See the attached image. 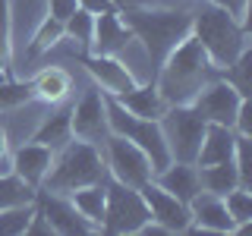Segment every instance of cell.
I'll return each instance as SVG.
<instances>
[{"label": "cell", "instance_id": "5bb4252c", "mask_svg": "<svg viewBox=\"0 0 252 236\" xmlns=\"http://www.w3.org/2000/svg\"><path fill=\"white\" fill-rule=\"evenodd\" d=\"M51 161H54V151L47 145H38V142L19 145L16 154H13V173L22 179V183H29L35 189L44 179V173L51 170Z\"/></svg>", "mask_w": 252, "mask_h": 236}, {"label": "cell", "instance_id": "ac0fdd59", "mask_svg": "<svg viewBox=\"0 0 252 236\" xmlns=\"http://www.w3.org/2000/svg\"><path fill=\"white\" fill-rule=\"evenodd\" d=\"M85 66H89V73L98 79L101 85L110 91V94H120V91H126V88H132V73L123 66V63H117L114 57H89L85 60Z\"/></svg>", "mask_w": 252, "mask_h": 236}, {"label": "cell", "instance_id": "e575fe53", "mask_svg": "<svg viewBox=\"0 0 252 236\" xmlns=\"http://www.w3.org/2000/svg\"><path fill=\"white\" fill-rule=\"evenodd\" d=\"M0 82H6V79H3V73H0Z\"/></svg>", "mask_w": 252, "mask_h": 236}, {"label": "cell", "instance_id": "83f0119b", "mask_svg": "<svg viewBox=\"0 0 252 236\" xmlns=\"http://www.w3.org/2000/svg\"><path fill=\"white\" fill-rule=\"evenodd\" d=\"M60 35H63V22L51 16V19L41 26V31H38V38H35V51H47V47H54L60 41Z\"/></svg>", "mask_w": 252, "mask_h": 236}, {"label": "cell", "instance_id": "8fae6325", "mask_svg": "<svg viewBox=\"0 0 252 236\" xmlns=\"http://www.w3.org/2000/svg\"><path fill=\"white\" fill-rule=\"evenodd\" d=\"M69 126L82 142H98L107 132V117H104V98L98 88L85 91V98L69 110Z\"/></svg>", "mask_w": 252, "mask_h": 236}, {"label": "cell", "instance_id": "3957f363", "mask_svg": "<svg viewBox=\"0 0 252 236\" xmlns=\"http://www.w3.org/2000/svg\"><path fill=\"white\" fill-rule=\"evenodd\" d=\"M123 22L132 35L142 38L148 47V57L155 63H164V57L192 31V16L183 10H123Z\"/></svg>", "mask_w": 252, "mask_h": 236}, {"label": "cell", "instance_id": "e0dca14e", "mask_svg": "<svg viewBox=\"0 0 252 236\" xmlns=\"http://www.w3.org/2000/svg\"><path fill=\"white\" fill-rule=\"evenodd\" d=\"M117 101L129 110V114L142 117V120H161V114L167 110V101L161 98V91H158V85H132V88H126L117 94Z\"/></svg>", "mask_w": 252, "mask_h": 236}, {"label": "cell", "instance_id": "277c9868", "mask_svg": "<svg viewBox=\"0 0 252 236\" xmlns=\"http://www.w3.org/2000/svg\"><path fill=\"white\" fill-rule=\"evenodd\" d=\"M54 170L44 173V189L57 195H69L82 186L101 183L104 170H101V157L94 151L92 142H66L57 161H51Z\"/></svg>", "mask_w": 252, "mask_h": 236}, {"label": "cell", "instance_id": "4fadbf2b", "mask_svg": "<svg viewBox=\"0 0 252 236\" xmlns=\"http://www.w3.org/2000/svg\"><path fill=\"white\" fill-rule=\"evenodd\" d=\"M129 41H132V31L126 29V22L120 16H114L110 10L94 16V35H92V44H89V47H94V54L110 57V54L123 51Z\"/></svg>", "mask_w": 252, "mask_h": 236}, {"label": "cell", "instance_id": "7402d4cb", "mask_svg": "<svg viewBox=\"0 0 252 236\" xmlns=\"http://www.w3.org/2000/svg\"><path fill=\"white\" fill-rule=\"evenodd\" d=\"M26 202H35V189L29 183H22L19 177L0 173V211L13 208V205H26Z\"/></svg>", "mask_w": 252, "mask_h": 236}, {"label": "cell", "instance_id": "ba28073f", "mask_svg": "<svg viewBox=\"0 0 252 236\" xmlns=\"http://www.w3.org/2000/svg\"><path fill=\"white\" fill-rule=\"evenodd\" d=\"M139 192H142V199H145L148 217H152L155 224H161L167 233H183V230H189L192 214H189V205L186 202H180L177 195H170L167 189H161L158 183H152V179H148Z\"/></svg>", "mask_w": 252, "mask_h": 236}, {"label": "cell", "instance_id": "30bf717a", "mask_svg": "<svg viewBox=\"0 0 252 236\" xmlns=\"http://www.w3.org/2000/svg\"><path fill=\"white\" fill-rule=\"evenodd\" d=\"M38 214H41L47 224H51V230L54 233H66V236H73V233H89V230H94V224L89 217H82L79 214V208L73 202H66L63 195H57V192H44L38 195Z\"/></svg>", "mask_w": 252, "mask_h": 236}, {"label": "cell", "instance_id": "4316f807", "mask_svg": "<svg viewBox=\"0 0 252 236\" xmlns=\"http://www.w3.org/2000/svg\"><path fill=\"white\" fill-rule=\"evenodd\" d=\"M249 63H252L249 51H243L240 57H236L230 66H227V73H224V82H230L233 88L243 94V98H249V88H252V85H249V69H252Z\"/></svg>", "mask_w": 252, "mask_h": 236}, {"label": "cell", "instance_id": "8992f818", "mask_svg": "<svg viewBox=\"0 0 252 236\" xmlns=\"http://www.w3.org/2000/svg\"><path fill=\"white\" fill-rule=\"evenodd\" d=\"M148 205L139 189L126 183H107L104 186V217L101 224L110 233H139L142 224H148Z\"/></svg>", "mask_w": 252, "mask_h": 236}, {"label": "cell", "instance_id": "d4e9b609", "mask_svg": "<svg viewBox=\"0 0 252 236\" xmlns=\"http://www.w3.org/2000/svg\"><path fill=\"white\" fill-rule=\"evenodd\" d=\"M63 35L73 38V41H79L82 47H89L92 35H94V16L89 10H82V6H76V13L63 22Z\"/></svg>", "mask_w": 252, "mask_h": 236}, {"label": "cell", "instance_id": "d6a6232c", "mask_svg": "<svg viewBox=\"0 0 252 236\" xmlns=\"http://www.w3.org/2000/svg\"><path fill=\"white\" fill-rule=\"evenodd\" d=\"M3 154H6V132L0 129V173H10V170H13V164L6 161Z\"/></svg>", "mask_w": 252, "mask_h": 236}, {"label": "cell", "instance_id": "836d02e7", "mask_svg": "<svg viewBox=\"0 0 252 236\" xmlns=\"http://www.w3.org/2000/svg\"><path fill=\"white\" fill-rule=\"evenodd\" d=\"M114 6H120V10H136V6H145L148 0H110Z\"/></svg>", "mask_w": 252, "mask_h": 236}, {"label": "cell", "instance_id": "d6986e66", "mask_svg": "<svg viewBox=\"0 0 252 236\" xmlns=\"http://www.w3.org/2000/svg\"><path fill=\"white\" fill-rule=\"evenodd\" d=\"M199 183H202L205 192L220 195V199H224L230 189L240 186V173H236V164H233V161L208 164V167H202V173H199Z\"/></svg>", "mask_w": 252, "mask_h": 236}, {"label": "cell", "instance_id": "52a82bcc", "mask_svg": "<svg viewBox=\"0 0 252 236\" xmlns=\"http://www.w3.org/2000/svg\"><path fill=\"white\" fill-rule=\"evenodd\" d=\"M104 145H107L110 173H114L117 183L142 189L148 179H152V164H148V157H145V151H142L139 145H132V142L123 139V136H110Z\"/></svg>", "mask_w": 252, "mask_h": 236}, {"label": "cell", "instance_id": "6da1fadb", "mask_svg": "<svg viewBox=\"0 0 252 236\" xmlns=\"http://www.w3.org/2000/svg\"><path fill=\"white\" fill-rule=\"evenodd\" d=\"M211 66L205 47L199 44L195 35H186L173 51L164 57L161 79H158V91L167 104H192V98L199 94L211 79Z\"/></svg>", "mask_w": 252, "mask_h": 236}, {"label": "cell", "instance_id": "1f68e13d", "mask_svg": "<svg viewBox=\"0 0 252 236\" xmlns=\"http://www.w3.org/2000/svg\"><path fill=\"white\" fill-rule=\"evenodd\" d=\"M211 3H218V6H224V10H230L233 16H240L243 6H246V0H211Z\"/></svg>", "mask_w": 252, "mask_h": 236}, {"label": "cell", "instance_id": "f546056e", "mask_svg": "<svg viewBox=\"0 0 252 236\" xmlns=\"http://www.w3.org/2000/svg\"><path fill=\"white\" fill-rule=\"evenodd\" d=\"M76 0H51V16H54V19H60V22H66L69 19V16H73L76 13Z\"/></svg>", "mask_w": 252, "mask_h": 236}, {"label": "cell", "instance_id": "44dd1931", "mask_svg": "<svg viewBox=\"0 0 252 236\" xmlns=\"http://www.w3.org/2000/svg\"><path fill=\"white\" fill-rule=\"evenodd\" d=\"M69 195H73V205L79 208V214L89 217L92 224H101V217H104V183L82 186Z\"/></svg>", "mask_w": 252, "mask_h": 236}, {"label": "cell", "instance_id": "7a4b0ae2", "mask_svg": "<svg viewBox=\"0 0 252 236\" xmlns=\"http://www.w3.org/2000/svg\"><path fill=\"white\" fill-rule=\"evenodd\" d=\"M192 31L215 66H230L246 51V35H243V26L236 22V16L224 6L211 3V0H202L195 6Z\"/></svg>", "mask_w": 252, "mask_h": 236}, {"label": "cell", "instance_id": "2e32d148", "mask_svg": "<svg viewBox=\"0 0 252 236\" xmlns=\"http://www.w3.org/2000/svg\"><path fill=\"white\" fill-rule=\"evenodd\" d=\"M158 186L167 189L170 195H177V199L186 202V205H189V199H192L195 192H202L195 164H183V161H170L164 170H158Z\"/></svg>", "mask_w": 252, "mask_h": 236}, {"label": "cell", "instance_id": "5b68a950", "mask_svg": "<svg viewBox=\"0 0 252 236\" xmlns=\"http://www.w3.org/2000/svg\"><path fill=\"white\" fill-rule=\"evenodd\" d=\"M161 132L164 142H167L170 161H183V164H195V154H199L202 136H205V123L199 117V110L192 104H170L161 114Z\"/></svg>", "mask_w": 252, "mask_h": 236}, {"label": "cell", "instance_id": "9a60e30c", "mask_svg": "<svg viewBox=\"0 0 252 236\" xmlns=\"http://www.w3.org/2000/svg\"><path fill=\"white\" fill-rule=\"evenodd\" d=\"M233 148H236L233 126L208 123L205 126V136H202V145H199V154H195V164H199V167H208V164L233 161Z\"/></svg>", "mask_w": 252, "mask_h": 236}, {"label": "cell", "instance_id": "9c48e42d", "mask_svg": "<svg viewBox=\"0 0 252 236\" xmlns=\"http://www.w3.org/2000/svg\"><path fill=\"white\" fill-rule=\"evenodd\" d=\"M240 101H243V94L236 91L230 82H208L192 98V107L199 110V117H202L205 123L233 126L236 110H240Z\"/></svg>", "mask_w": 252, "mask_h": 236}, {"label": "cell", "instance_id": "7c38bea8", "mask_svg": "<svg viewBox=\"0 0 252 236\" xmlns=\"http://www.w3.org/2000/svg\"><path fill=\"white\" fill-rule=\"evenodd\" d=\"M189 214L199 224V230H208V233H233L236 224L227 211V205L220 202V195H211V192H195L189 199Z\"/></svg>", "mask_w": 252, "mask_h": 236}, {"label": "cell", "instance_id": "ffe728a7", "mask_svg": "<svg viewBox=\"0 0 252 236\" xmlns=\"http://www.w3.org/2000/svg\"><path fill=\"white\" fill-rule=\"evenodd\" d=\"M69 132H73V126H69V110H60V114L47 117L41 123V129L35 132V142L38 145H47L54 151V148H63L69 142Z\"/></svg>", "mask_w": 252, "mask_h": 236}, {"label": "cell", "instance_id": "f1b7e54d", "mask_svg": "<svg viewBox=\"0 0 252 236\" xmlns=\"http://www.w3.org/2000/svg\"><path fill=\"white\" fill-rule=\"evenodd\" d=\"M29 94H32L29 85H10V82H0V107L22 104V101H29Z\"/></svg>", "mask_w": 252, "mask_h": 236}, {"label": "cell", "instance_id": "4dcf8cb0", "mask_svg": "<svg viewBox=\"0 0 252 236\" xmlns=\"http://www.w3.org/2000/svg\"><path fill=\"white\" fill-rule=\"evenodd\" d=\"M82 10H89L92 16H98V13H107V10H114V3L110 0H76Z\"/></svg>", "mask_w": 252, "mask_h": 236}, {"label": "cell", "instance_id": "cb8c5ba5", "mask_svg": "<svg viewBox=\"0 0 252 236\" xmlns=\"http://www.w3.org/2000/svg\"><path fill=\"white\" fill-rule=\"evenodd\" d=\"M32 214H35L32 202L13 205V208H3V211H0V236H19V233H26Z\"/></svg>", "mask_w": 252, "mask_h": 236}, {"label": "cell", "instance_id": "603a6c76", "mask_svg": "<svg viewBox=\"0 0 252 236\" xmlns=\"http://www.w3.org/2000/svg\"><path fill=\"white\" fill-rule=\"evenodd\" d=\"M32 88L41 94L44 101H60L63 94L69 91V76L63 73V69L51 66V69H44V73L35 79V85H32Z\"/></svg>", "mask_w": 252, "mask_h": 236}, {"label": "cell", "instance_id": "484cf974", "mask_svg": "<svg viewBox=\"0 0 252 236\" xmlns=\"http://www.w3.org/2000/svg\"><path fill=\"white\" fill-rule=\"evenodd\" d=\"M224 205H227V211H230V217H233V224L236 227H246L249 220H252V195H249V189H230V192L224 195Z\"/></svg>", "mask_w": 252, "mask_h": 236}]
</instances>
